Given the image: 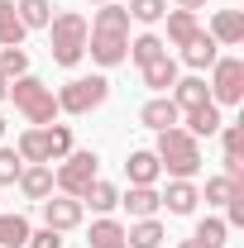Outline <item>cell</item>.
<instances>
[{
	"label": "cell",
	"mask_w": 244,
	"mask_h": 248,
	"mask_svg": "<svg viewBox=\"0 0 244 248\" xmlns=\"http://www.w3.org/2000/svg\"><path fill=\"white\" fill-rule=\"evenodd\" d=\"M206 33H211L215 43H225V48H240V43H244V15H240V10H215Z\"/></svg>",
	"instance_id": "cell-13"
},
{
	"label": "cell",
	"mask_w": 244,
	"mask_h": 248,
	"mask_svg": "<svg viewBox=\"0 0 244 248\" xmlns=\"http://www.w3.org/2000/svg\"><path fill=\"white\" fill-rule=\"evenodd\" d=\"M87 19L77 15V10H62L48 19V53L58 67H77V62L87 58Z\"/></svg>",
	"instance_id": "cell-3"
},
{
	"label": "cell",
	"mask_w": 244,
	"mask_h": 248,
	"mask_svg": "<svg viewBox=\"0 0 244 248\" xmlns=\"http://www.w3.org/2000/svg\"><path fill=\"white\" fill-rule=\"evenodd\" d=\"M29 72V53L24 48H0V77L5 81H15V77H24Z\"/></svg>",
	"instance_id": "cell-30"
},
{
	"label": "cell",
	"mask_w": 244,
	"mask_h": 248,
	"mask_svg": "<svg viewBox=\"0 0 244 248\" xmlns=\"http://www.w3.org/2000/svg\"><path fill=\"white\" fill-rule=\"evenodd\" d=\"M139 72H144V86H149V91H158V95H168V91H173V81H177V62H173V53H163V58L144 62Z\"/></svg>",
	"instance_id": "cell-16"
},
{
	"label": "cell",
	"mask_w": 244,
	"mask_h": 248,
	"mask_svg": "<svg viewBox=\"0 0 244 248\" xmlns=\"http://www.w3.org/2000/svg\"><path fill=\"white\" fill-rule=\"evenodd\" d=\"M177 248H206V244H201V239L192 234V239H182V244H177Z\"/></svg>",
	"instance_id": "cell-36"
},
{
	"label": "cell",
	"mask_w": 244,
	"mask_h": 248,
	"mask_svg": "<svg viewBox=\"0 0 244 248\" xmlns=\"http://www.w3.org/2000/svg\"><path fill=\"white\" fill-rule=\"evenodd\" d=\"M29 248H62V234L48 229V224L43 229H29Z\"/></svg>",
	"instance_id": "cell-34"
},
{
	"label": "cell",
	"mask_w": 244,
	"mask_h": 248,
	"mask_svg": "<svg viewBox=\"0 0 244 248\" xmlns=\"http://www.w3.org/2000/svg\"><path fill=\"white\" fill-rule=\"evenodd\" d=\"M38 205H43V224L58 229V234L77 229V224H82V210H87L77 196H62V191H58V196H48V201H38Z\"/></svg>",
	"instance_id": "cell-9"
},
{
	"label": "cell",
	"mask_w": 244,
	"mask_h": 248,
	"mask_svg": "<svg viewBox=\"0 0 244 248\" xmlns=\"http://www.w3.org/2000/svg\"><path fill=\"white\" fill-rule=\"evenodd\" d=\"M5 100H10V81L0 77V105H5Z\"/></svg>",
	"instance_id": "cell-37"
},
{
	"label": "cell",
	"mask_w": 244,
	"mask_h": 248,
	"mask_svg": "<svg viewBox=\"0 0 244 248\" xmlns=\"http://www.w3.org/2000/svg\"><path fill=\"white\" fill-rule=\"evenodd\" d=\"M153 157H158V167H163L173 182H192V177L201 172V148H196V139L187 134L182 124H173V129H163V134H158Z\"/></svg>",
	"instance_id": "cell-2"
},
{
	"label": "cell",
	"mask_w": 244,
	"mask_h": 248,
	"mask_svg": "<svg viewBox=\"0 0 244 248\" xmlns=\"http://www.w3.org/2000/svg\"><path fill=\"white\" fill-rule=\"evenodd\" d=\"M196 33H201V24H196L192 10H173V15H168V43H173V48H187Z\"/></svg>",
	"instance_id": "cell-21"
},
{
	"label": "cell",
	"mask_w": 244,
	"mask_h": 248,
	"mask_svg": "<svg viewBox=\"0 0 244 248\" xmlns=\"http://www.w3.org/2000/svg\"><path fill=\"white\" fill-rule=\"evenodd\" d=\"M91 5H110V0H91Z\"/></svg>",
	"instance_id": "cell-39"
},
{
	"label": "cell",
	"mask_w": 244,
	"mask_h": 248,
	"mask_svg": "<svg viewBox=\"0 0 244 248\" xmlns=\"http://www.w3.org/2000/svg\"><path fill=\"white\" fill-rule=\"evenodd\" d=\"M139 124L153 129V134H163V129L182 124V110L173 105V95H153V100H144V110H139Z\"/></svg>",
	"instance_id": "cell-10"
},
{
	"label": "cell",
	"mask_w": 244,
	"mask_h": 248,
	"mask_svg": "<svg viewBox=\"0 0 244 248\" xmlns=\"http://www.w3.org/2000/svg\"><path fill=\"white\" fill-rule=\"evenodd\" d=\"M87 244H91V248H129V244H124V224H120V219H110V215H101L91 224Z\"/></svg>",
	"instance_id": "cell-20"
},
{
	"label": "cell",
	"mask_w": 244,
	"mask_h": 248,
	"mask_svg": "<svg viewBox=\"0 0 244 248\" xmlns=\"http://www.w3.org/2000/svg\"><path fill=\"white\" fill-rule=\"evenodd\" d=\"M82 205H91V210H101V215H110V210L120 205V191H115L110 182H101V177H96V182L82 191Z\"/></svg>",
	"instance_id": "cell-24"
},
{
	"label": "cell",
	"mask_w": 244,
	"mask_h": 248,
	"mask_svg": "<svg viewBox=\"0 0 244 248\" xmlns=\"http://www.w3.org/2000/svg\"><path fill=\"white\" fill-rule=\"evenodd\" d=\"M220 148H225V177H244V129L240 124H220Z\"/></svg>",
	"instance_id": "cell-12"
},
{
	"label": "cell",
	"mask_w": 244,
	"mask_h": 248,
	"mask_svg": "<svg viewBox=\"0 0 244 248\" xmlns=\"http://www.w3.org/2000/svg\"><path fill=\"white\" fill-rule=\"evenodd\" d=\"M19 172H24V157L15 153V148H0V186H15Z\"/></svg>",
	"instance_id": "cell-32"
},
{
	"label": "cell",
	"mask_w": 244,
	"mask_h": 248,
	"mask_svg": "<svg viewBox=\"0 0 244 248\" xmlns=\"http://www.w3.org/2000/svg\"><path fill=\"white\" fill-rule=\"evenodd\" d=\"M19 191H24V201H48L53 196V167L48 162H24V172H19Z\"/></svg>",
	"instance_id": "cell-11"
},
{
	"label": "cell",
	"mask_w": 244,
	"mask_h": 248,
	"mask_svg": "<svg viewBox=\"0 0 244 248\" xmlns=\"http://www.w3.org/2000/svg\"><path fill=\"white\" fill-rule=\"evenodd\" d=\"M120 205H124L134 219H153L163 201H158V191H153V186H129V196H120Z\"/></svg>",
	"instance_id": "cell-18"
},
{
	"label": "cell",
	"mask_w": 244,
	"mask_h": 248,
	"mask_svg": "<svg viewBox=\"0 0 244 248\" xmlns=\"http://www.w3.org/2000/svg\"><path fill=\"white\" fill-rule=\"evenodd\" d=\"M173 5H177V10H192V15H196V10H206V0H173Z\"/></svg>",
	"instance_id": "cell-35"
},
{
	"label": "cell",
	"mask_w": 244,
	"mask_h": 248,
	"mask_svg": "<svg viewBox=\"0 0 244 248\" xmlns=\"http://www.w3.org/2000/svg\"><path fill=\"white\" fill-rule=\"evenodd\" d=\"M206 100H211V86H206L201 77H177V81H173V105H177L182 115L187 110H201Z\"/></svg>",
	"instance_id": "cell-14"
},
{
	"label": "cell",
	"mask_w": 244,
	"mask_h": 248,
	"mask_svg": "<svg viewBox=\"0 0 244 248\" xmlns=\"http://www.w3.org/2000/svg\"><path fill=\"white\" fill-rule=\"evenodd\" d=\"M0 139H5V115H0Z\"/></svg>",
	"instance_id": "cell-38"
},
{
	"label": "cell",
	"mask_w": 244,
	"mask_h": 248,
	"mask_svg": "<svg viewBox=\"0 0 244 248\" xmlns=\"http://www.w3.org/2000/svg\"><path fill=\"white\" fill-rule=\"evenodd\" d=\"M96 162H101V157H96L91 148H72V153L62 157V167L53 172V191L77 196V201H82V191L96 182Z\"/></svg>",
	"instance_id": "cell-7"
},
{
	"label": "cell",
	"mask_w": 244,
	"mask_h": 248,
	"mask_svg": "<svg viewBox=\"0 0 244 248\" xmlns=\"http://www.w3.org/2000/svg\"><path fill=\"white\" fill-rule=\"evenodd\" d=\"M24 24H19V15H15V0H0V48H19L24 43Z\"/></svg>",
	"instance_id": "cell-23"
},
{
	"label": "cell",
	"mask_w": 244,
	"mask_h": 248,
	"mask_svg": "<svg viewBox=\"0 0 244 248\" xmlns=\"http://www.w3.org/2000/svg\"><path fill=\"white\" fill-rule=\"evenodd\" d=\"M158 201H163L173 215H192L196 201H201V191H196L192 182H168V191H158Z\"/></svg>",
	"instance_id": "cell-17"
},
{
	"label": "cell",
	"mask_w": 244,
	"mask_h": 248,
	"mask_svg": "<svg viewBox=\"0 0 244 248\" xmlns=\"http://www.w3.org/2000/svg\"><path fill=\"white\" fill-rule=\"evenodd\" d=\"M15 153L24 157V162H62V157L72 153V129L67 124H38V129H24L19 134V143H15Z\"/></svg>",
	"instance_id": "cell-4"
},
{
	"label": "cell",
	"mask_w": 244,
	"mask_h": 248,
	"mask_svg": "<svg viewBox=\"0 0 244 248\" xmlns=\"http://www.w3.org/2000/svg\"><path fill=\"white\" fill-rule=\"evenodd\" d=\"M244 100V62L215 58L211 62V105H240Z\"/></svg>",
	"instance_id": "cell-8"
},
{
	"label": "cell",
	"mask_w": 244,
	"mask_h": 248,
	"mask_svg": "<svg viewBox=\"0 0 244 248\" xmlns=\"http://www.w3.org/2000/svg\"><path fill=\"white\" fill-rule=\"evenodd\" d=\"M105 95H110L105 77H72L58 91V110L62 115H91L96 105H105Z\"/></svg>",
	"instance_id": "cell-6"
},
{
	"label": "cell",
	"mask_w": 244,
	"mask_h": 248,
	"mask_svg": "<svg viewBox=\"0 0 244 248\" xmlns=\"http://www.w3.org/2000/svg\"><path fill=\"white\" fill-rule=\"evenodd\" d=\"M240 186H244V177L240 182H235V177H211V182H206V205H225Z\"/></svg>",
	"instance_id": "cell-31"
},
{
	"label": "cell",
	"mask_w": 244,
	"mask_h": 248,
	"mask_svg": "<svg viewBox=\"0 0 244 248\" xmlns=\"http://www.w3.org/2000/svg\"><path fill=\"white\" fill-rule=\"evenodd\" d=\"M158 157H153V148H134V153L124 157V177H129V186H153L158 182Z\"/></svg>",
	"instance_id": "cell-15"
},
{
	"label": "cell",
	"mask_w": 244,
	"mask_h": 248,
	"mask_svg": "<svg viewBox=\"0 0 244 248\" xmlns=\"http://www.w3.org/2000/svg\"><path fill=\"white\" fill-rule=\"evenodd\" d=\"M24 244H29V219L0 215V248H24Z\"/></svg>",
	"instance_id": "cell-27"
},
{
	"label": "cell",
	"mask_w": 244,
	"mask_h": 248,
	"mask_svg": "<svg viewBox=\"0 0 244 248\" xmlns=\"http://www.w3.org/2000/svg\"><path fill=\"white\" fill-rule=\"evenodd\" d=\"M215 48H220V43H215L211 33L201 29V33H196V38H192V43H187V48H182V62H187V67H196V72H201V67H211V62L220 58Z\"/></svg>",
	"instance_id": "cell-22"
},
{
	"label": "cell",
	"mask_w": 244,
	"mask_h": 248,
	"mask_svg": "<svg viewBox=\"0 0 244 248\" xmlns=\"http://www.w3.org/2000/svg\"><path fill=\"white\" fill-rule=\"evenodd\" d=\"M187 120V134H192V139H201V134H206V139H211V134H220V105H211V100H206V105H201V110H187L182 115Z\"/></svg>",
	"instance_id": "cell-19"
},
{
	"label": "cell",
	"mask_w": 244,
	"mask_h": 248,
	"mask_svg": "<svg viewBox=\"0 0 244 248\" xmlns=\"http://www.w3.org/2000/svg\"><path fill=\"white\" fill-rule=\"evenodd\" d=\"M87 53H91V62H101V67H120L124 58H129V10L124 5H101L96 10V19L87 24Z\"/></svg>",
	"instance_id": "cell-1"
},
{
	"label": "cell",
	"mask_w": 244,
	"mask_h": 248,
	"mask_svg": "<svg viewBox=\"0 0 244 248\" xmlns=\"http://www.w3.org/2000/svg\"><path fill=\"white\" fill-rule=\"evenodd\" d=\"M10 100H15V110H19L34 129H38V124H58V95H53V86H43L29 72L10 81Z\"/></svg>",
	"instance_id": "cell-5"
},
{
	"label": "cell",
	"mask_w": 244,
	"mask_h": 248,
	"mask_svg": "<svg viewBox=\"0 0 244 248\" xmlns=\"http://www.w3.org/2000/svg\"><path fill=\"white\" fill-rule=\"evenodd\" d=\"M15 15H19V24H24V29H48L53 5H48V0H15Z\"/></svg>",
	"instance_id": "cell-25"
},
{
	"label": "cell",
	"mask_w": 244,
	"mask_h": 248,
	"mask_svg": "<svg viewBox=\"0 0 244 248\" xmlns=\"http://www.w3.org/2000/svg\"><path fill=\"white\" fill-rule=\"evenodd\" d=\"M124 10H129V19H139V24H158V19L168 15V0H129Z\"/></svg>",
	"instance_id": "cell-29"
},
{
	"label": "cell",
	"mask_w": 244,
	"mask_h": 248,
	"mask_svg": "<svg viewBox=\"0 0 244 248\" xmlns=\"http://www.w3.org/2000/svg\"><path fill=\"white\" fill-rule=\"evenodd\" d=\"M163 53H168V43H163L158 33H139V38L129 43V58L139 62V67H144V62H153V58H163Z\"/></svg>",
	"instance_id": "cell-28"
},
{
	"label": "cell",
	"mask_w": 244,
	"mask_h": 248,
	"mask_svg": "<svg viewBox=\"0 0 244 248\" xmlns=\"http://www.w3.org/2000/svg\"><path fill=\"white\" fill-rule=\"evenodd\" d=\"M163 239H168V234H163L158 219H139L134 229H124V244H129V248H158Z\"/></svg>",
	"instance_id": "cell-26"
},
{
	"label": "cell",
	"mask_w": 244,
	"mask_h": 248,
	"mask_svg": "<svg viewBox=\"0 0 244 248\" xmlns=\"http://www.w3.org/2000/svg\"><path fill=\"white\" fill-rule=\"evenodd\" d=\"M225 229H230L225 219H201V224H196V239H201L206 248H220L225 244Z\"/></svg>",
	"instance_id": "cell-33"
}]
</instances>
